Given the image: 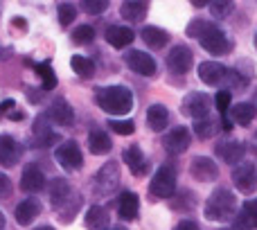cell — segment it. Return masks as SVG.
Returning <instances> with one entry per match:
<instances>
[{"label": "cell", "instance_id": "cell-1", "mask_svg": "<svg viewBox=\"0 0 257 230\" xmlns=\"http://www.w3.org/2000/svg\"><path fill=\"white\" fill-rule=\"evenodd\" d=\"M95 102L108 115H126L133 108V93L126 86H106L97 90Z\"/></svg>", "mask_w": 257, "mask_h": 230}, {"label": "cell", "instance_id": "cell-2", "mask_svg": "<svg viewBox=\"0 0 257 230\" xmlns=\"http://www.w3.org/2000/svg\"><path fill=\"white\" fill-rule=\"evenodd\" d=\"M235 210H237L235 194L230 190H226V187H217L205 201L203 212L205 219H210V221H226V219L235 217Z\"/></svg>", "mask_w": 257, "mask_h": 230}, {"label": "cell", "instance_id": "cell-3", "mask_svg": "<svg viewBox=\"0 0 257 230\" xmlns=\"http://www.w3.org/2000/svg\"><path fill=\"white\" fill-rule=\"evenodd\" d=\"M174 192H176V169L172 165H163L151 178L149 194L154 199H169Z\"/></svg>", "mask_w": 257, "mask_h": 230}, {"label": "cell", "instance_id": "cell-4", "mask_svg": "<svg viewBox=\"0 0 257 230\" xmlns=\"http://www.w3.org/2000/svg\"><path fill=\"white\" fill-rule=\"evenodd\" d=\"M199 43L203 50H208L210 54H228L232 50V43L228 41V36L223 34V30H219L214 23H210L205 27V32L199 36Z\"/></svg>", "mask_w": 257, "mask_h": 230}, {"label": "cell", "instance_id": "cell-5", "mask_svg": "<svg viewBox=\"0 0 257 230\" xmlns=\"http://www.w3.org/2000/svg\"><path fill=\"white\" fill-rule=\"evenodd\" d=\"M54 158H57V163L61 165L63 169H68V172H77V169H81V165H84V154H81L79 145H77L75 140L61 142V145L57 147V151H54Z\"/></svg>", "mask_w": 257, "mask_h": 230}, {"label": "cell", "instance_id": "cell-6", "mask_svg": "<svg viewBox=\"0 0 257 230\" xmlns=\"http://www.w3.org/2000/svg\"><path fill=\"white\" fill-rule=\"evenodd\" d=\"M199 77H201V81H203V84H208V86H223V90H226L230 70H228L226 66H221V63H217V61H203L199 66Z\"/></svg>", "mask_w": 257, "mask_h": 230}, {"label": "cell", "instance_id": "cell-7", "mask_svg": "<svg viewBox=\"0 0 257 230\" xmlns=\"http://www.w3.org/2000/svg\"><path fill=\"white\" fill-rule=\"evenodd\" d=\"M210 106H212V99L208 97L205 93H190L185 99H183V113L194 118L196 122L199 120H205L210 113Z\"/></svg>", "mask_w": 257, "mask_h": 230}, {"label": "cell", "instance_id": "cell-8", "mask_svg": "<svg viewBox=\"0 0 257 230\" xmlns=\"http://www.w3.org/2000/svg\"><path fill=\"white\" fill-rule=\"evenodd\" d=\"M192 63H194V54L187 45H174L167 54V68L176 75H185L190 72Z\"/></svg>", "mask_w": 257, "mask_h": 230}, {"label": "cell", "instance_id": "cell-9", "mask_svg": "<svg viewBox=\"0 0 257 230\" xmlns=\"http://www.w3.org/2000/svg\"><path fill=\"white\" fill-rule=\"evenodd\" d=\"M232 183L239 192L244 194H250V192L257 190V167L253 163H241L235 167L232 172Z\"/></svg>", "mask_w": 257, "mask_h": 230}, {"label": "cell", "instance_id": "cell-10", "mask_svg": "<svg viewBox=\"0 0 257 230\" xmlns=\"http://www.w3.org/2000/svg\"><path fill=\"white\" fill-rule=\"evenodd\" d=\"M120 185V165L117 163H106L95 176V187L99 194H111L115 187Z\"/></svg>", "mask_w": 257, "mask_h": 230}, {"label": "cell", "instance_id": "cell-11", "mask_svg": "<svg viewBox=\"0 0 257 230\" xmlns=\"http://www.w3.org/2000/svg\"><path fill=\"white\" fill-rule=\"evenodd\" d=\"M190 174L194 181L210 183L219 176V167L212 158H208V156H196V158L190 163Z\"/></svg>", "mask_w": 257, "mask_h": 230}, {"label": "cell", "instance_id": "cell-12", "mask_svg": "<svg viewBox=\"0 0 257 230\" xmlns=\"http://www.w3.org/2000/svg\"><path fill=\"white\" fill-rule=\"evenodd\" d=\"M126 66L131 68L136 75L142 77H154L156 75V61L151 54L142 52V50H131L126 54Z\"/></svg>", "mask_w": 257, "mask_h": 230}, {"label": "cell", "instance_id": "cell-13", "mask_svg": "<svg viewBox=\"0 0 257 230\" xmlns=\"http://www.w3.org/2000/svg\"><path fill=\"white\" fill-rule=\"evenodd\" d=\"M43 187H45V176H43V172H41V167L34 163L25 165V169H23V174H21V190L30 192V194H36V192H41Z\"/></svg>", "mask_w": 257, "mask_h": 230}, {"label": "cell", "instance_id": "cell-14", "mask_svg": "<svg viewBox=\"0 0 257 230\" xmlns=\"http://www.w3.org/2000/svg\"><path fill=\"white\" fill-rule=\"evenodd\" d=\"M190 142H192V138L185 127H174L172 131L165 136V149H167L169 154H183V151H187Z\"/></svg>", "mask_w": 257, "mask_h": 230}, {"label": "cell", "instance_id": "cell-15", "mask_svg": "<svg viewBox=\"0 0 257 230\" xmlns=\"http://www.w3.org/2000/svg\"><path fill=\"white\" fill-rule=\"evenodd\" d=\"M21 158V147L12 136L0 133V165L3 167H14Z\"/></svg>", "mask_w": 257, "mask_h": 230}, {"label": "cell", "instance_id": "cell-16", "mask_svg": "<svg viewBox=\"0 0 257 230\" xmlns=\"http://www.w3.org/2000/svg\"><path fill=\"white\" fill-rule=\"evenodd\" d=\"M41 214V203L36 199H25L16 205L14 210V217H16V223L18 226H30L34 223V219Z\"/></svg>", "mask_w": 257, "mask_h": 230}, {"label": "cell", "instance_id": "cell-17", "mask_svg": "<svg viewBox=\"0 0 257 230\" xmlns=\"http://www.w3.org/2000/svg\"><path fill=\"white\" fill-rule=\"evenodd\" d=\"M136 34H133L131 27H124V25H111L106 30V41L108 45H113L115 50H124L133 43Z\"/></svg>", "mask_w": 257, "mask_h": 230}, {"label": "cell", "instance_id": "cell-18", "mask_svg": "<svg viewBox=\"0 0 257 230\" xmlns=\"http://www.w3.org/2000/svg\"><path fill=\"white\" fill-rule=\"evenodd\" d=\"M244 154H246V147L241 145V142H237V140L219 142V145H217V156L223 160V163H228V165H237V163H241Z\"/></svg>", "mask_w": 257, "mask_h": 230}, {"label": "cell", "instance_id": "cell-19", "mask_svg": "<svg viewBox=\"0 0 257 230\" xmlns=\"http://www.w3.org/2000/svg\"><path fill=\"white\" fill-rule=\"evenodd\" d=\"M48 118L52 120V122H57L59 127H70L72 120H75V113H72L70 104L66 102V99H54L52 106L48 108Z\"/></svg>", "mask_w": 257, "mask_h": 230}, {"label": "cell", "instance_id": "cell-20", "mask_svg": "<svg viewBox=\"0 0 257 230\" xmlns=\"http://www.w3.org/2000/svg\"><path fill=\"white\" fill-rule=\"evenodd\" d=\"M122 158H124V165L128 167V172L133 174V176H142V174L147 172V163H145V154H142V149L138 145H131L124 149V154H122Z\"/></svg>", "mask_w": 257, "mask_h": 230}, {"label": "cell", "instance_id": "cell-21", "mask_svg": "<svg viewBox=\"0 0 257 230\" xmlns=\"http://www.w3.org/2000/svg\"><path fill=\"white\" fill-rule=\"evenodd\" d=\"M138 210H140V199H138L136 192H124V194H120L117 212H120L122 221H133V219L138 217Z\"/></svg>", "mask_w": 257, "mask_h": 230}, {"label": "cell", "instance_id": "cell-22", "mask_svg": "<svg viewBox=\"0 0 257 230\" xmlns=\"http://www.w3.org/2000/svg\"><path fill=\"white\" fill-rule=\"evenodd\" d=\"M147 124L151 131H165L169 124V111L163 104H151L147 108Z\"/></svg>", "mask_w": 257, "mask_h": 230}, {"label": "cell", "instance_id": "cell-23", "mask_svg": "<svg viewBox=\"0 0 257 230\" xmlns=\"http://www.w3.org/2000/svg\"><path fill=\"white\" fill-rule=\"evenodd\" d=\"M111 149H113V142H111V138L106 136V131H104V129H93L88 136V151L90 154L104 156Z\"/></svg>", "mask_w": 257, "mask_h": 230}, {"label": "cell", "instance_id": "cell-24", "mask_svg": "<svg viewBox=\"0 0 257 230\" xmlns=\"http://www.w3.org/2000/svg\"><path fill=\"white\" fill-rule=\"evenodd\" d=\"M68 199H70V185H68V181L66 178H52V183H50V201H52V208H61Z\"/></svg>", "mask_w": 257, "mask_h": 230}, {"label": "cell", "instance_id": "cell-25", "mask_svg": "<svg viewBox=\"0 0 257 230\" xmlns=\"http://www.w3.org/2000/svg\"><path fill=\"white\" fill-rule=\"evenodd\" d=\"M140 36H142V41H145L151 50H160V48H165V45L169 43V34H167V32L160 30V27H154V25L145 27Z\"/></svg>", "mask_w": 257, "mask_h": 230}, {"label": "cell", "instance_id": "cell-26", "mask_svg": "<svg viewBox=\"0 0 257 230\" xmlns=\"http://www.w3.org/2000/svg\"><path fill=\"white\" fill-rule=\"evenodd\" d=\"M108 226V210L102 205H93L86 212V228L88 230H106Z\"/></svg>", "mask_w": 257, "mask_h": 230}, {"label": "cell", "instance_id": "cell-27", "mask_svg": "<svg viewBox=\"0 0 257 230\" xmlns=\"http://www.w3.org/2000/svg\"><path fill=\"white\" fill-rule=\"evenodd\" d=\"M147 7H149V5H147L145 0H126V3H122L120 14H122V18H126V21L138 23L145 18Z\"/></svg>", "mask_w": 257, "mask_h": 230}, {"label": "cell", "instance_id": "cell-28", "mask_svg": "<svg viewBox=\"0 0 257 230\" xmlns=\"http://www.w3.org/2000/svg\"><path fill=\"white\" fill-rule=\"evenodd\" d=\"M255 115H257V108H255L250 102H239V104H235V106H230V118H232V122L241 124V127H246V124L253 122Z\"/></svg>", "mask_w": 257, "mask_h": 230}, {"label": "cell", "instance_id": "cell-29", "mask_svg": "<svg viewBox=\"0 0 257 230\" xmlns=\"http://www.w3.org/2000/svg\"><path fill=\"white\" fill-rule=\"evenodd\" d=\"M70 66H72V70L79 77H84V79H90V77L95 75V63L90 61L88 57H84V54H75V57L70 59Z\"/></svg>", "mask_w": 257, "mask_h": 230}, {"label": "cell", "instance_id": "cell-30", "mask_svg": "<svg viewBox=\"0 0 257 230\" xmlns=\"http://www.w3.org/2000/svg\"><path fill=\"white\" fill-rule=\"evenodd\" d=\"M34 70L39 72V77H41V79H43V88H45V90H52L54 86H57V75H54L52 66H50L48 61H43V63H36V66H34Z\"/></svg>", "mask_w": 257, "mask_h": 230}, {"label": "cell", "instance_id": "cell-31", "mask_svg": "<svg viewBox=\"0 0 257 230\" xmlns=\"http://www.w3.org/2000/svg\"><path fill=\"white\" fill-rule=\"evenodd\" d=\"M93 39H95V30L90 25H79L72 32V43L75 45H88L93 43Z\"/></svg>", "mask_w": 257, "mask_h": 230}, {"label": "cell", "instance_id": "cell-32", "mask_svg": "<svg viewBox=\"0 0 257 230\" xmlns=\"http://www.w3.org/2000/svg\"><path fill=\"white\" fill-rule=\"evenodd\" d=\"M214 131H217V124H214V120L205 118V120H199V122H194V133H196V138H201V140H208V138H212Z\"/></svg>", "mask_w": 257, "mask_h": 230}, {"label": "cell", "instance_id": "cell-33", "mask_svg": "<svg viewBox=\"0 0 257 230\" xmlns=\"http://www.w3.org/2000/svg\"><path fill=\"white\" fill-rule=\"evenodd\" d=\"M75 18H77V7L75 5H70V3L59 5V23H61L63 27H68Z\"/></svg>", "mask_w": 257, "mask_h": 230}, {"label": "cell", "instance_id": "cell-34", "mask_svg": "<svg viewBox=\"0 0 257 230\" xmlns=\"http://www.w3.org/2000/svg\"><path fill=\"white\" fill-rule=\"evenodd\" d=\"M108 127H111L115 133H120V136H133V133H136V124H133V120H111Z\"/></svg>", "mask_w": 257, "mask_h": 230}, {"label": "cell", "instance_id": "cell-35", "mask_svg": "<svg viewBox=\"0 0 257 230\" xmlns=\"http://www.w3.org/2000/svg\"><path fill=\"white\" fill-rule=\"evenodd\" d=\"M81 9L86 14H93V16H99L102 12L108 9V0H84L81 3Z\"/></svg>", "mask_w": 257, "mask_h": 230}, {"label": "cell", "instance_id": "cell-36", "mask_svg": "<svg viewBox=\"0 0 257 230\" xmlns=\"http://www.w3.org/2000/svg\"><path fill=\"white\" fill-rule=\"evenodd\" d=\"M232 9H235V5H232L230 0H217V3L210 5V12H212L214 18H226Z\"/></svg>", "mask_w": 257, "mask_h": 230}, {"label": "cell", "instance_id": "cell-37", "mask_svg": "<svg viewBox=\"0 0 257 230\" xmlns=\"http://www.w3.org/2000/svg\"><path fill=\"white\" fill-rule=\"evenodd\" d=\"M230 99H232L230 90H219V93H217L214 104H217V108H219V113H221V115H226L228 111H230Z\"/></svg>", "mask_w": 257, "mask_h": 230}, {"label": "cell", "instance_id": "cell-38", "mask_svg": "<svg viewBox=\"0 0 257 230\" xmlns=\"http://www.w3.org/2000/svg\"><path fill=\"white\" fill-rule=\"evenodd\" d=\"M210 23L203 21V18H196V21H192L190 25H187V36H192V39H199L201 34L205 32V27H208Z\"/></svg>", "mask_w": 257, "mask_h": 230}, {"label": "cell", "instance_id": "cell-39", "mask_svg": "<svg viewBox=\"0 0 257 230\" xmlns=\"http://www.w3.org/2000/svg\"><path fill=\"white\" fill-rule=\"evenodd\" d=\"M230 230H253V223H250V219H248V214L241 210L239 214H235L232 217V228Z\"/></svg>", "mask_w": 257, "mask_h": 230}, {"label": "cell", "instance_id": "cell-40", "mask_svg": "<svg viewBox=\"0 0 257 230\" xmlns=\"http://www.w3.org/2000/svg\"><path fill=\"white\" fill-rule=\"evenodd\" d=\"M244 210L246 214H248V219H250V223H253V228H257V199H250V201H246L244 203Z\"/></svg>", "mask_w": 257, "mask_h": 230}, {"label": "cell", "instance_id": "cell-41", "mask_svg": "<svg viewBox=\"0 0 257 230\" xmlns=\"http://www.w3.org/2000/svg\"><path fill=\"white\" fill-rule=\"evenodd\" d=\"M9 192H12V181L7 174L0 172V194H9Z\"/></svg>", "mask_w": 257, "mask_h": 230}, {"label": "cell", "instance_id": "cell-42", "mask_svg": "<svg viewBox=\"0 0 257 230\" xmlns=\"http://www.w3.org/2000/svg\"><path fill=\"white\" fill-rule=\"evenodd\" d=\"M174 230H201V228L196 226L194 221H181V223H178V226L174 228Z\"/></svg>", "mask_w": 257, "mask_h": 230}, {"label": "cell", "instance_id": "cell-43", "mask_svg": "<svg viewBox=\"0 0 257 230\" xmlns=\"http://www.w3.org/2000/svg\"><path fill=\"white\" fill-rule=\"evenodd\" d=\"M12 108H14V102H12V99H5V102L0 104V113H9Z\"/></svg>", "mask_w": 257, "mask_h": 230}, {"label": "cell", "instance_id": "cell-44", "mask_svg": "<svg viewBox=\"0 0 257 230\" xmlns=\"http://www.w3.org/2000/svg\"><path fill=\"white\" fill-rule=\"evenodd\" d=\"M208 3H203V0H194V7H205Z\"/></svg>", "mask_w": 257, "mask_h": 230}, {"label": "cell", "instance_id": "cell-45", "mask_svg": "<svg viewBox=\"0 0 257 230\" xmlns=\"http://www.w3.org/2000/svg\"><path fill=\"white\" fill-rule=\"evenodd\" d=\"M34 230H54L52 226H39V228H34Z\"/></svg>", "mask_w": 257, "mask_h": 230}, {"label": "cell", "instance_id": "cell-46", "mask_svg": "<svg viewBox=\"0 0 257 230\" xmlns=\"http://www.w3.org/2000/svg\"><path fill=\"white\" fill-rule=\"evenodd\" d=\"M3 223H5V217H3V212H0V228H3Z\"/></svg>", "mask_w": 257, "mask_h": 230}, {"label": "cell", "instance_id": "cell-47", "mask_svg": "<svg viewBox=\"0 0 257 230\" xmlns=\"http://www.w3.org/2000/svg\"><path fill=\"white\" fill-rule=\"evenodd\" d=\"M111 230H126L124 226H115V228H111Z\"/></svg>", "mask_w": 257, "mask_h": 230}, {"label": "cell", "instance_id": "cell-48", "mask_svg": "<svg viewBox=\"0 0 257 230\" xmlns=\"http://www.w3.org/2000/svg\"><path fill=\"white\" fill-rule=\"evenodd\" d=\"M0 59H5V54H3V50H0Z\"/></svg>", "mask_w": 257, "mask_h": 230}, {"label": "cell", "instance_id": "cell-49", "mask_svg": "<svg viewBox=\"0 0 257 230\" xmlns=\"http://www.w3.org/2000/svg\"><path fill=\"white\" fill-rule=\"evenodd\" d=\"M255 48H257V34H255Z\"/></svg>", "mask_w": 257, "mask_h": 230}, {"label": "cell", "instance_id": "cell-50", "mask_svg": "<svg viewBox=\"0 0 257 230\" xmlns=\"http://www.w3.org/2000/svg\"><path fill=\"white\" fill-rule=\"evenodd\" d=\"M219 230H226V228H219Z\"/></svg>", "mask_w": 257, "mask_h": 230}]
</instances>
